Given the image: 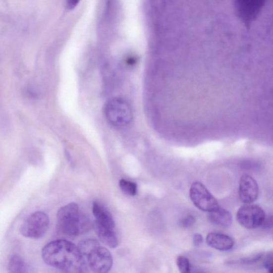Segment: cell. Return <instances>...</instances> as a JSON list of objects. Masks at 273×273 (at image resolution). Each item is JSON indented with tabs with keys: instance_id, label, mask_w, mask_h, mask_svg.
<instances>
[{
	"instance_id": "cell-13",
	"label": "cell",
	"mask_w": 273,
	"mask_h": 273,
	"mask_svg": "<svg viewBox=\"0 0 273 273\" xmlns=\"http://www.w3.org/2000/svg\"><path fill=\"white\" fill-rule=\"evenodd\" d=\"M8 271V273H29V268L22 257L14 255L9 259Z\"/></svg>"
},
{
	"instance_id": "cell-2",
	"label": "cell",
	"mask_w": 273,
	"mask_h": 273,
	"mask_svg": "<svg viewBox=\"0 0 273 273\" xmlns=\"http://www.w3.org/2000/svg\"><path fill=\"white\" fill-rule=\"evenodd\" d=\"M57 219L58 231L69 237L79 236L93 225L88 217L80 212L78 205L74 203L61 208L58 212Z\"/></svg>"
},
{
	"instance_id": "cell-8",
	"label": "cell",
	"mask_w": 273,
	"mask_h": 273,
	"mask_svg": "<svg viewBox=\"0 0 273 273\" xmlns=\"http://www.w3.org/2000/svg\"><path fill=\"white\" fill-rule=\"evenodd\" d=\"M239 193L240 200L244 204L249 205L254 202L259 196L257 181L250 175L243 174L240 178Z\"/></svg>"
},
{
	"instance_id": "cell-9",
	"label": "cell",
	"mask_w": 273,
	"mask_h": 273,
	"mask_svg": "<svg viewBox=\"0 0 273 273\" xmlns=\"http://www.w3.org/2000/svg\"><path fill=\"white\" fill-rule=\"evenodd\" d=\"M208 246L218 250L227 251L232 249L235 244L233 239L229 236L220 233H211L206 237Z\"/></svg>"
},
{
	"instance_id": "cell-20",
	"label": "cell",
	"mask_w": 273,
	"mask_h": 273,
	"mask_svg": "<svg viewBox=\"0 0 273 273\" xmlns=\"http://www.w3.org/2000/svg\"><path fill=\"white\" fill-rule=\"evenodd\" d=\"M204 241V237L200 234H195L193 237V243L194 246L198 247L201 246L202 243Z\"/></svg>"
},
{
	"instance_id": "cell-18",
	"label": "cell",
	"mask_w": 273,
	"mask_h": 273,
	"mask_svg": "<svg viewBox=\"0 0 273 273\" xmlns=\"http://www.w3.org/2000/svg\"><path fill=\"white\" fill-rule=\"evenodd\" d=\"M195 221L196 220L193 216L188 215L180 221V223L181 226L185 228H189L192 226L195 223Z\"/></svg>"
},
{
	"instance_id": "cell-4",
	"label": "cell",
	"mask_w": 273,
	"mask_h": 273,
	"mask_svg": "<svg viewBox=\"0 0 273 273\" xmlns=\"http://www.w3.org/2000/svg\"><path fill=\"white\" fill-rule=\"evenodd\" d=\"M104 111L107 120L114 127H125L132 121L133 114L130 105L122 98H114L109 101Z\"/></svg>"
},
{
	"instance_id": "cell-3",
	"label": "cell",
	"mask_w": 273,
	"mask_h": 273,
	"mask_svg": "<svg viewBox=\"0 0 273 273\" xmlns=\"http://www.w3.org/2000/svg\"><path fill=\"white\" fill-rule=\"evenodd\" d=\"M88 267L95 273H108L113 267V260L110 251L96 239L82 241L79 244Z\"/></svg>"
},
{
	"instance_id": "cell-14",
	"label": "cell",
	"mask_w": 273,
	"mask_h": 273,
	"mask_svg": "<svg viewBox=\"0 0 273 273\" xmlns=\"http://www.w3.org/2000/svg\"><path fill=\"white\" fill-rule=\"evenodd\" d=\"M122 191L129 196H135L138 193V186L134 182L122 179L119 182Z\"/></svg>"
},
{
	"instance_id": "cell-16",
	"label": "cell",
	"mask_w": 273,
	"mask_h": 273,
	"mask_svg": "<svg viewBox=\"0 0 273 273\" xmlns=\"http://www.w3.org/2000/svg\"><path fill=\"white\" fill-rule=\"evenodd\" d=\"M177 265L180 273H191L190 262L186 257H178L177 259Z\"/></svg>"
},
{
	"instance_id": "cell-1",
	"label": "cell",
	"mask_w": 273,
	"mask_h": 273,
	"mask_svg": "<svg viewBox=\"0 0 273 273\" xmlns=\"http://www.w3.org/2000/svg\"><path fill=\"white\" fill-rule=\"evenodd\" d=\"M41 256L47 265L62 273H88V265L80 249L69 241L48 243L42 250Z\"/></svg>"
},
{
	"instance_id": "cell-23",
	"label": "cell",
	"mask_w": 273,
	"mask_h": 273,
	"mask_svg": "<svg viewBox=\"0 0 273 273\" xmlns=\"http://www.w3.org/2000/svg\"><path fill=\"white\" fill-rule=\"evenodd\" d=\"M196 273H205L204 272H203V271H199V272H197Z\"/></svg>"
},
{
	"instance_id": "cell-12",
	"label": "cell",
	"mask_w": 273,
	"mask_h": 273,
	"mask_svg": "<svg viewBox=\"0 0 273 273\" xmlns=\"http://www.w3.org/2000/svg\"><path fill=\"white\" fill-rule=\"evenodd\" d=\"M96 232L100 241L108 247L114 249L118 246L117 237L114 229L104 228L95 225Z\"/></svg>"
},
{
	"instance_id": "cell-22",
	"label": "cell",
	"mask_w": 273,
	"mask_h": 273,
	"mask_svg": "<svg viewBox=\"0 0 273 273\" xmlns=\"http://www.w3.org/2000/svg\"><path fill=\"white\" fill-rule=\"evenodd\" d=\"M269 273H273V269L269 270Z\"/></svg>"
},
{
	"instance_id": "cell-21",
	"label": "cell",
	"mask_w": 273,
	"mask_h": 273,
	"mask_svg": "<svg viewBox=\"0 0 273 273\" xmlns=\"http://www.w3.org/2000/svg\"><path fill=\"white\" fill-rule=\"evenodd\" d=\"M79 1H69L67 2V7L69 9H72L75 8Z\"/></svg>"
},
{
	"instance_id": "cell-17",
	"label": "cell",
	"mask_w": 273,
	"mask_h": 273,
	"mask_svg": "<svg viewBox=\"0 0 273 273\" xmlns=\"http://www.w3.org/2000/svg\"><path fill=\"white\" fill-rule=\"evenodd\" d=\"M264 266L268 270L273 269V251L265 254Z\"/></svg>"
},
{
	"instance_id": "cell-6",
	"label": "cell",
	"mask_w": 273,
	"mask_h": 273,
	"mask_svg": "<svg viewBox=\"0 0 273 273\" xmlns=\"http://www.w3.org/2000/svg\"><path fill=\"white\" fill-rule=\"evenodd\" d=\"M190 197L194 206L202 211L209 213L220 207L218 201L200 182H195L192 185Z\"/></svg>"
},
{
	"instance_id": "cell-11",
	"label": "cell",
	"mask_w": 273,
	"mask_h": 273,
	"mask_svg": "<svg viewBox=\"0 0 273 273\" xmlns=\"http://www.w3.org/2000/svg\"><path fill=\"white\" fill-rule=\"evenodd\" d=\"M208 218L210 221L215 225L224 227L230 226L233 221L232 214L220 207L216 211L209 213Z\"/></svg>"
},
{
	"instance_id": "cell-15",
	"label": "cell",
	"mask_w": 273,
	"mask_h": 273,
	"mask_svg": "<svg viewBox=\"0 0 273 273\" xmlns=\"http://www.w3.org/2000/svg\"><path fill=\"white\" fill-rule=\"evenodd\" d=\"M265 254L263 253H261L244 257L240 259L239 263L244 265H254L261 261L264 257Z\"/></svg>"
},
{
	"instance_id": "cell-19",
	"label": "cell",
	"mask_w": 273,
	"mask_h": 273,
	"mask_svg": "<svg viewBox=\"0 0 273 273\" xmlns=\"http://www.w3.org/2000/svg\"><path fill=\"white\" fill-rule=\"evenodd\" d=\"M264 229H271L273 228V216L266 218L261 226Z\"/></svg>"
},
{
	"instance_id": "cell-5",
	"label": "cell",
	"mask_w": 273,
	"mask_h": 273,
	"mask_svg": "<svg viewBox=\"0 0 273 273\" xmlns=\"http://www.w3.org/2000/svg\"><path fill=\"white\" fill-rule=\"evenodd\" d=\"M50 225V219L48 216L44 212H37L24 221L19 231L25 237L39 239L46 234Z\"/></svg>"
},
{
	"instance_id": "cell-7",
	"label": "cell",
	"mask_w": 273,
	"mask_h": 273,
	"mask_svg": "<svg viewBox=\"0 0 273 273\" xmlns=\"http://www.w3.org/2000/svg\"><path fill=\"white\" fill-rule=\"evenodd\" d=\"M265 218V213L261 207L250 204L241 207L236 214L240 225L249 229L262 226Z\"/></svg>"
},
{
	"instance_id": "cell-10",
	"label": "cell",
	"mask_w": 273,
	"mask_h": 273,
	"mask_svg": "<svg viewBox=\"0 0 273 273\" xmlns=\"http://www.w3.org/2000/svg\"><path fill=\"white\" fill-rule=\"evenodd\" d=\"M93 213L96 218L95 225L104 228L114 229V221L106 207L99 202H94L93 206Z\"/></svg>"
}]
</instances>
